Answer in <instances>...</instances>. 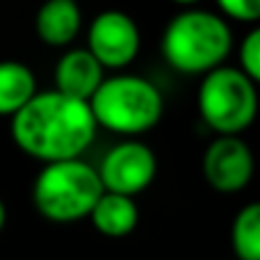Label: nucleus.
Here are the masks:
<instances>
[{
	"mask_svg": "<svg viewBox=\"0 0 260 260\" xmlns=\"http://www.w3.org/2000/svg\"><path fill=\"white\" fill-rule=\"evenodd\" d=\"M89 103L59 94H35L12 117V139L23 153L41 162L80 157L96 137Z\"/></svg>",
	"mask_w": 260,
	"mask_h": 260,
	"instance_id": "1",
	"label": "nucleus"
},
{
	"mask_svg": "<svg viewBox=\"0 0 260 260\" xmlns=\"http://www.w3.org/2000/svg\"><path fill=\"white\" fill-rule=\"evenodd\" d=\"M160 48L167 64L178 73L206 76L229 57L233 35L221 16L206 9H187L169 21Z\"/></svg>",
	"mask_w": 260,
	"mask_h": 260,
	"instance_id": "2",
	"label": "nucleus"
},
{
	"mask_svg": "<svg viewBox=\"0 0 260 260\" xmlns=\"http://www.w3.org/2000/svg\"><path fill=\"white\" fill-rule=\"evenodd\" d=\"M103 192L99 171L80 157H73L48 162L39 171L32 187V201L37 212L48 221L71 224L89 217Z\"/></svg>",
	"mask_w": 260,
	"mask_h": 260,
	"instance_id": "3",
	"label": "nucleus"
},
{
	"mask_svg": "<svg viewBox=\"0 0 260 260\" xmlns=\"http://www.w3.org/2000/svg\"><path fill=\"white\" fill-rule=\"evenodd\" d=\"M87 103L96 126L119 135H142L155 128L165 110L160 89L139 76L108 78Z\"/></svg>",
	"mask_w": 260,
	"mask_h": 260,
	"instance_id": "4",
	"label": "nucleus"
},
{
	"mask_svg": "<svg viewBox=\"0 0 260 260\" xmlns=\"http://www.w3.org/2000/svg\"><path fill=\"white\" fill-rule=\"evenodd\" d=\"M197 103L206 126L219 135H240L256 119V82L240 69L221 64L203 76Z\"/></svg>",
	"mask_w": 260,
	"mask_h": 260,
	"instance_id": "5",
	"label": "nucleus"
},
{
	"mask_svg": "<svg viewBox=\"0 0 260 260\" xmlns=\"http://www.w3.org/2000/svg\"><path fill=\"white\" fill-rule=\"evenodd\" d=\"M105 192L135 197L153 183L157 171L155 153L142 142H121L105 153L99 169Z\"/></svg>",
	"mask_w": 260,
	"mask_h": 260,
	"instance_id": "6",
	"label": "nucleus"
},
{
	"mask_svg": "<svg viewBox=\"0 0 260 260\" xmlns=\"http://www.w3.org/2000/svg\"><path fill=\"white\" fill-rule=\"evenodd\" d=\"M139 27L126 12L105 9L91 21L87 32V50L103 69H123L139 53Z\"/></svg>",
	"mask_w": 260,
	"mask_h": 260,
	"instance_id": "7",
	"label": "nucleus"
},
{
	"mask_svg": "<svg viewBox=\"0 0 260 260\" xmlns=\"http://www.w3.org/2000/svg\"><path fill=\"white\" fill-rule=\"evenodd\" d=\"M203 176L221 194L244 189L253 176L251 148L238 135H219L203 153Z\"/></svg>",
	"mask_w": 260,
	"mask_h": 260,
	"instance_id": "8",
	"label": "nucleus"
},
{
	"mask_svg": "<svg viewBox=\"0 0 260 260\" xmlns=\"http://www.w3.org/2000/svg\"><path fill=\"white\" fill-rule=\"evenodd\" d=\"M103 80V67L87 48L64 53L55 67V89L71 99L89 101Z\"/></svg>",
	"mask_w": 260,
	"mask_h": 260,
	"instance_id": "9",
	"label": "nucleus"
},
{
	"mask_svg": "<svg viewBox=\"0 0 260 260\" xmlns=\"http://www.w3.org/2000/svg\"><path fill=\"white\" fill-rule=\"evenodd\" d=\"M82 14L76 0H46L35 18L37 35L48 46H67L78 37Z\"/></svg>",
	"mask_w": 260,
	"mask_h": 260,
	"instance_id": "10",
	"label": "nucleus"
},
{
	"mask_svg": "<svg viewBox=\"0 0 260 260\" xmlns=\"http://www.w3.org/2000/svg\"><path fill=\"white\" fill-rule=\"evenodd\" d=\"M89 219L99 233L105 238H126L139 221V210L133 197H123V194L103 192L91 208Z\"/></svg>",
	"mask_w": 260,
	"mask_h": 260,
	"instance_id": "11",
	"label": "nucleus"
},
{
	"mask_svg": "<svg viewBox=\"0 0 260 260\" xmlns=\"http://www.w3.org/2000/svg\"><path fill=\"white\" fill-rule=\"evenodd\" d=\"M37 94V80L30 67L14 59L0 62V117H14Z\"/></svg>",
	"mask_w": 260,
	"mask_h": 260,
	"instance_id": "12",
	"label": "nucleus"
},
{
	"mask_svg": "<svg viewBox=\"0 0 260 260\" xmlns=\"http://www.w3.org/2000/svg\"><path fill=\"white\" fill-rule=\"evenodd\" d=\"M235 260H260V206L249 203L235 215L231 229Z\"/></svg>",
	"mask_w": 260,
	"mask_h": 260,
	"instance_id": "13",
	"label": "nucleus"
},
{
	"mask_svg": "<svg viewBox=\"0 0 260 260\" xmlns=\"http://www.w3.org/2000/svg\"><path fill=\"white\" fill-rule=\"evenodd\" d=\"M240 71L247 73L253 82L260 80V30H251L240 46Z\"/></svg>",
	"mask_w": 260,
	"mask_h": 260,
	"instance_id": "14",
	"label": "nucleus"
},
{
	"mask_svg": "<svg viewBox=\"0 0 260 260\" xmlns=\"http://www.w3.org/2000/svg\"><path fill=\"white\" fill-rule=\"evenodd\" d=\"M215 3L233 21L256 23L260 18V0H215Z\"/></svg>",
	"mask_w": 260,
	"mask_h": 260,
	"instance_id": "15",
	"label": "nucleus"
},
{
	"mask_svg": "<svg viewBox=\"0 0 260 260\" xmlns=\"http://www.w3.org/2000/svg\"><path fill=\"white\" fill-rule=\"evenodd\" d=\"M5 224H7V208H5L3 199H0V231L5 229Z\"/></svg>",
	"mask_w": 260,
	"mask_h": 260,
	"instance_id": "16",
	"label": "nucleus"
},
{
	"mask_svg": "<svg viewBox=\"0 0 260 260\" xmlns=\"http://www.w3.org/2000/svg\"><path fill=\"white\" fill-rule=\"evenodd\" d=\"M176 5H185V7H189V5H197L199 0H174Z\"/></svg>",
	"mask_w": 260,
	"mask_h": 260,
	"instance_id": "17",
	"label": "nucleus"
}]
</instances>
